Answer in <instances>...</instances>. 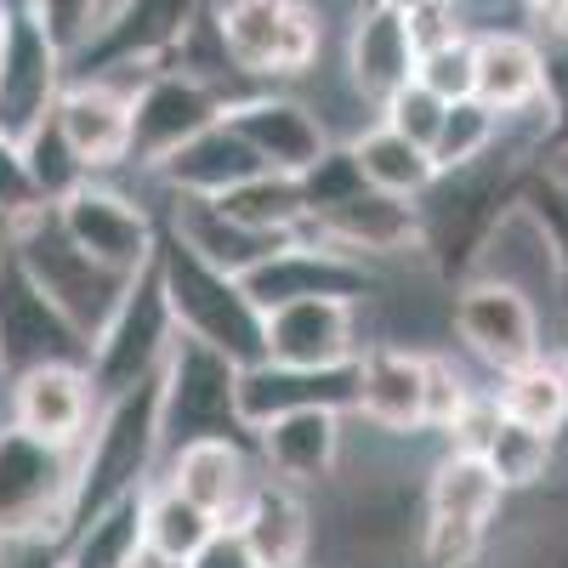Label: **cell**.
<instances>
[{
	"instance_id": "6da1fadb",
	"label": "cell",
	"mask_w": 568,
	"mask_h": 568,
	"mask_svg": "<svg viewBox=\"0 0 568 568\" xmlns=\"http://www.w3.org/2000/svg\"><path fill=\"white\" fill-rule=\"evenodd\" d=\"M154 267H160V284H165L176 336L205 342L211 353H222L227 364H240V369L267 358V313L245 296V284L233 273L200 262L171 227H160Z\"/></svg>"
},
{
	"instance_id": "7a4b0ae2",
	"label": "cell",
	"mask_w": 568,
	"mask_h": 568,
	"mask_svg": "<svg viewBox=\"0 0 568 568\" xmlns=\"http://www.w3.org/2000/svg\"><path fill=\"white\" fill-rule=\"evenodd\" d=\"M160 466V375L120 398H109L80 438L74 455V500H69V535L91 524L103 506L142 495L149 471Z\"/></svg>"
},
{
	"instance_id": "3957f363",
	"label": "cell",
	"mask_w": 568,
	"mask_h": 568,
	"mask_svg": "<svg viewBox=\"0 0 568 568\" xmlns=\"http://www.w3.org/2000/svg\"><path fill=\"white\" fill-rule=\"evenodd\" d=\"M517 200V165L506 154H484L478 165L460 171H438L433 187L415 200L420 216V251L444 278H466L478 245L489 240V227L500 222V211Z\"/></svg>"
},
{
	"instance_id": "277c9868",
	"label": "cell",
	"mask_w": 568,
	"mask_h": 568,
	"mask_svg": "<svg viewBox=\"0 0 568 568\" xmlns=\"http://www.w3.org/2000/svg\"><path fill=\"white\" fill-rule=\"evenodd\" d=\"M200 438H233L256 449L251 426L240 420V364H227L205 342L176 336L160 369V460Z\"/></svg>"
},
{
	"instance_id": "5b68a950",
	"label": "cell",
	"mask_w": 568,
	"mask_h": 568,
	"mask_svg": "<svg viewBox=\"0 0 568 568\" xmlns=\"http://www.w3.org/2000/svg\"><path fill=\"white\" fill-rule=\"evenodd\" d=\"M171 347H176V318H171V302H165L160 267L149 262L125 284V296L114 302L109 324L91 336V387H98V404L154 382L171 358Z\"/></svg>"
},
{
	"instance_id": "8992f818",
	"label": "cell",
	"mask_w": 568,
	"mask_h": 568,
	"mask_svg": "<svg viewBox=\"0 0 568 568\" xmlns=\"http://www.w3.org/2000/svg\"><path fill=\"white\" fill-rule=\"evenodd\" d=\"M12 256L23 262V273L40 284L45 296H52L85 336H98V329L109 324L114 302L125 296V284L136 278H120L109 267H98L85 251H74V240L63 233L58 211L52 205H34L18 216V233H12Z\"/></svg>"
},
{
	"instance_id": "52a82bcc",
	"label": "cell",
	"mask_w": 568,
	"mask_h": 568,
	"mask_svg": "<svg viewBox=\"0 0 568 568\" xmlns=\"http://www.w3.org/2000/svg\"><path fill=\"white\" fill-rule=\"evenodd\" d=\"M74 455L80 449H58L18 433L12 420L0 426V540H23V535L69 540Z\"/></svg>"
},
{
	"instance_id": "ba28073f",
	"label": "cell",
	"mask_w": 568,
	"mask_h": 568,
	"mask_svg": "<svg viewBox=\"0 0 568 568\" xmlns=\"http://www.w3.org/2000/svg\"><path fill=\"white\" fill-rule=\"evenodd\" d=\"M211 0H103L91 40L69 58L74 74H120V69H160L176 45L194 34Z\"/></svg>"
},
{
	"instance_id": "9c48e42d",
	"label": "cell",
	"mask_w": 568,
	"mask_h": 568,
	"mask_svg": "<svg viewBox=\"0 0 568 568\" xmlns=\"http://www.w3.org/2000/svg\"><path fill=\"white\" fill-rule=\"evenodd\" d=\"M40 364H80L91 369V336L40 291L23 273V262L12 256L0 267V375L18 382V375L40 369Z\"/></svg>"
},
{
	"instance_id": "30bf717a",
	"label": "cell",
	"mask_w": 568,
	"mask_h": 568,
	"mask_svg": "<svg viewBox=\"0 0 568 568\" xmlns=\"http://www.w3.org/2000/svg\"><path fill=\"white\" fill-rule=\"evenodd\" d=\"M227 63L251 80L302 74L318 58V18L307 0H227L216 12Z\"/></svg>"
},
{
	"instance_id": "8fae6325",
	"label": "cell",
	"mask_w": 568,
	"mask_h": 568,
	"mask_svg": "<svg viewBox=\"0 0 568 568\" xmlns=\"http://www.w3.org/2000/svg\"><path fill=\"white\" fill-rule=\"evenodd\" d=\"M227 91L187 74V69H149L131 91V165H160L171 160L182 142H194L205 125L227 114Z\"/></svg>"
},
{
	"instance_id": "7c38bea8",
	"label": "cell",
	"mask_w": 568,
	"mask_h": 568,
	"mask_svg": "<svg viewBox=\"0 0 568 568\" xmlns=\"http://www.w3.org/2000/svg\"><path fill=\"white\" fill-rule=\"evenodd\" d=\"M63 85H69V58L58 52V40L29 12L12 7L7 58H0V142L23 149V142L52 120Z\"/></svg>"
},
{
	"instance_id": "4fadbf2b",
	"label": "cell",
	"mask_w": 568,
	"mask_h": 568,
	"mask_svg": "<svg viewBox=\"0 0 568 568\" xmlns=\"http://www.w3.org/2000/svg\"><path fill=\"white\" fill-rule=\"evenodd\" d=\"M245 296L273 313V307H291V302H313V296H342V302H364L382 291V278L364 256H347L336 245H278L267 262H256L245 278Z\"/></svg>"
},
{
	"instance_id": "5bb4252c",
	"label": "cell",
	"mask_w": 568,
	"mask_h": 568,
	"mask_svg": "<svg viewBox=\"0 0 568 568\" xmlns=\"http://www.w3.org/2000/svg\"><path fill=\"white\" fill-rule=\"evenodd\" d=\"M52 211H58L63 233L74 240V251H85L98 267L131 278V273H142V267L154 262V245H160L154 216L142 211V205H131L125 194H114V187L80 182L74 194L63 205H52Z\"/></svg>"
},
{
	"instance_id": "9a60e30c",
	"label": "cell",
	"mask_w": 568,
	"mask_h": 568,
	"mask_svg": "<svg viewBox=\"0 0 568 568\" xmlns=\"http://www.w3.org/2000/svg\"><path fill=\"white\" fill-rule=\"evenodd\" d=\"M455 336L489 369L511 375L540 358V307L489 278H460L455 291Z\"/></svg>"
},
{
	"instance_id": "2e32d148",
	"label": "cell",
	"mask_w": 568,
	"mask_h": 568,
	"mask_svg": "<svg viewBox=\"0 0 568 568\" xmlns=\"http://www.w3.org/2000/svg\"><path fill=\"white\" fill-rule=\"evenodd\" d=\"M358 404V358L353 364H324V369H307V364H251L240 369V420L251 426H267L278 415H296V409H336L347 415Z\"/></svg>"
},
{
	"instance_id": "e0dca14e",
	"label": "cell",
	"mask_w": 568,
	"mask_h": 568,
	"mask_svg": "<svg viewBox=\"0 0 568 568\" xmlns=\"http://www.w3.org/2000/svg\"><path fill=\"white\" fill-rule=\"evenodd\" d=\"M131 91L136 85H120L114 74H74L52 109V125L91 176L131 154Z\"/></svg>"
},
{
	"instance_id": "ac0fdd59",
	"label": "cell",
	"mask_w": 568,
	"mask_h": 568,
	"mask_svg": "<svg viewBox=\"0 0 568 568\" xmlns=\"http://www.w3.org/2000/svg\"><path fill=\"white\" fill-rule=\"evenodd\" d=\"M165 484L176 495H187L200 511L216 517V529H240V517L262 484L256 471V449L233 444V438H200L182 444L176 455H165Z\"/></svg>"
},
{
	"instance_id": "d6986e66",
	"label": "cell",
	"mask_w": 568,
	"mask_h": 568,
	"mask_svg": "<svg viewBox=\"0 0 568 568\" xmlns=\"http://www.w3.org/2000/svg\"><path fill=\"white\" fill-rule=\"evenodd\" d=\"M466 278H489V284H506V291L529 296L540 307V291L546 296H562V267H557V251H551V233L540 227V216L511 200L500 211V222L489 227V240L471 256Z\"/></svg>"
},
{
	"instance_id": "ffe728a7",
	"label": "cell",
	"mask_w": 568,
	"mask_h": 568,
	"mask_svg": "<svg viewBox=\"0 0 568 568\" xmlns=\"http://www.w3.org/2000/svg\"><path fill=\"white\" fill-rule=\"evenodd\" d=\"M91 420H98V387L80 364H40L12 382V426L40 444L80 449Z\"/></svg>"
},
{
	"instance_id": "44dd1931",
	"label": "cell",
	"mask_w": 568,
	"mask_h": 568,
	"mask_svg": "<svg viewBox=\"0 0 568 568\" xmlns=\"http://www.w3.org/2000/svg\"><path fill=\"white\" fill-rule=\"evenodd\" d=\"M227 125L240 131L256 160L278 176H302L318 165V154L329 149V136L324 125L313 120L307 103L296 98H273V91H256V98H233L227 103Z\"/></svg>"
},
{
	"instance_id": "7402d4cb",
	"label": "cell",
	"mask_w": 568,
	"mask_h": 568,
	"mask_svg": "<svg viewBox=\"0 0 568 568\" xmlns=\"http://www.w3.org/2000/svg\"><path fill=\"white\" fill-rule=\"evenodd\" d=\"M267 358L273 364H353L358 358V302L313 296L267 313Z\"/></svg>"
},
{
	"instance_id": "603a6c76",
	"label": "cell",
	"mask_w": 568,
	"mask_h": 568,
	"mask_svg": "<svg viewBox=\"0 0 568 568\" xmlns=\"http://www.w3.org/2000/svg\"><path fill=\"white\" fill-rule=\"evenodd\" d=\"M375 433H426V353L409 347H369L358 353V404Z\"/></svg>"
},
{
	"instance_id": "cb8c5ba5",
	"label": "cell",
	"mask_w": 568,
	"mask_h": 568,
	"mask_svg": "<svg viewBox=\"0 0 568 568\" xmlns=\"http://www.w3.org/2000/svg\"><path fill=\"white\" fill-rule=\"evenodd\" d=\"M471 58H478V85L471 98L484 109H495L500 120L529 114L546 103V52L517 34V29H478L471 34Z\"/></svg>"
},
{
	"instance_id": "d4e9b609",
	"label": "cell",
	"mask_w": 568,
	"mask_h": 568,
	"mask_svg": "<svg viewBox=\"0 0 568 568\" xmlns=\"http://www.w3.org/2000/svg\"><path fill=\"white\" fill-rule=\"evenodd\" d=\"M256 460L278 484H324L342 460V415L336 409H296L256 426Z\"/></svg>"
},
{
	"instance_id": "484cf974",
	"label": "cell",
	"mask_w": 568,
	"mask_h": 568,
	"mask_svg": "<svg viewBox=\"0 0 568 568\" xmlns=\"http://www.w3.org/2000/svg\"><path fill=\"white\" fill-rule=\"evenodd\" d=\"M324 245H336L347 256H393V251H409L420 240V216H415V200H398V194H382V187H358L342 205H329L313 216Z\"/></svg>"
},
{
	"instance_id": "4316f807",
	"label": "cell",
	"mask_w": 568,
	"mask_h": 568,
	"mask_svg": "<svg viewBox=\"0 0 568 568\" xmlns=\"http://www.w3.org/2000/svg\"><path fill=\"white\" fill-rule=\"evenodd\" d=\"M154 171H160V182L171 187V194H182V200H222L227 187L262 176L267 165L256 160V149H251V142L233 131L227 114H222V120L205 125L194 142H182L171 160H160Z\"/></svg>"
},
{
	"instance_id": "83f0119b",
	"label": "cell",
	"mask_w": 568,
	"mask_h": 568,
	"mask_svg": "<svg viewBox=\"0 0 568 568\" xmlns=\"http://www.w3.org/2000/svg\"><path fill=\"white\" fill-rule=\"evenodd\" d=\"M347 74L375 103H387L398 85L415 80V40H409V18L398 7L369 0L358 12V23L347 34Z\"/></svg>"
},
{
	"instance_id": "f1b7e54d",
	"label": "cell",
	"mask_w": 568,
	"mask_h": 568,
	"mask_svg": "<svg viewBox=\"0 0 568 568\" xmlns=\"http://www.w3.org/2000/svg\"><path fill=\"white\" fill-rule=\"evenodd\" d=\"M240 535L256 557V568H307L313 551V511L296 484H278L262 471V484L240 517Z\"/></svg>"
},
{
	"instance_id": "f546056e",
	"label": "cell",
	"mask_w": 568,
	"mask_h": 568,
	"mask_svg": "<svg viewBox=\"0 0 568 568\" xmlns=\"http://www.w3.org/2000/svg\"><path fill=\"white\" fill-rule=\"evenodd\" d=\"M171 233L200 262H211V267H222L233 278H245L278 245H291V240H273V233H256L245 222H233L227 211H216V200H182V194H176V211H171Z\"/></svg>"
},
{
	"instance_id": "4dcf8cb0",
	"label": "cell",
	"mask_w": 568,
	"mask_h": 568,
	"mask_svg": "<svg viewBox=\"0 0 568 568\" xmlns=\"http://www.w3.org/2000/svg\"><path fill=\"white\" fill-rule=\"evenodd\" d=\"M506 506V484L495 466L471 449H449L433 471H426V517H455V524L489 529Z\"/></svg>"
},
{
	"instance_id": "1f68e13d",
	"label": "cell",
	"mask_w": 568,
	"mask_h": 568,
	"mask_svg": "<svg viewBox=\"0 0 568 568\" xmlns=\"http://www.w3.org/2000/svg\"><path fill=\"white\" fill-rule=\"evenodd\" d=\"M347 149H353V160H358V176H364L369 187H382V194H398V200H420L426 187H433V176H438L433 154L415 149V142L398 136L393 125H375V131L353 136Z\"/></svg>"
},
{
	"instance_id": "d6a6232c",
	"label": "cell",
	"mask_w": 568,
	"mask_h": 568,
	"mask_svg": "<svg viewBox=\"0 0 568 568\" xmlns=\"http://www.w3.org/2000/svg\"><path fill=\"white\" fill-rule=\"evenodd\" d=\"M495 398H500V415H506V420L557 438L562 426H568V369L551 364V358H535V364H524V369L500 375Z\"/></svg>"
},
{
	"instance_id": "836d02e7",
	"label": "cell",
	"mask_w": 568,
	"mask_h": 568,
	"mask_svg": "<svg viewBox=\"0 0 568 568\" xmlns=\"http://www.w3.org/2000/svg\"><path fill=\"white\" fill-rule=\"evenodd\" d=\"M216 211H227L233 222H245L256 233H273V240H296V227L307 222V200H302V176H278L262 171L240 187H227L216 200Z\"/></svg>"
},
{
	"instance_id": "e575fe53",
	"label": "cell",
	"mask_w": 568,
	"mask_h": 568,
	"mask_svg": "<svg viewBox=\"0 0 568 568\" xmlns=\"http://www.w3.org/2000/svg\"><path fill=\"white\" fill-rule=\"evenodd\" d=\"M136 546H142V495H125L69 535V568H131Z\"/></svg>"
},
{
	"instance_id": "d590c367",
	"label": "cell",
	"mask_w": 568,
	"mask_h": 568,
	"mask_svg": "<svg viewBox=\"0 0 568 568\" xmlns=\"http://www.w3.org/2000/svg\"><path fill=\"white\" fill-rule=\"evenodd\" d=\"M216 535V517L200 511L187 495H176L171 484L142 489V540L171 551V557H194L205 540Z\"/></svg>"
},
{
	"instance_id": "8d00e7d4",
	"label": "cell",
	"mask_w": 568,
	"mask_h": 568,
	"mask_svg": "<svg viewBox=\"0 0 568 568\" xmlns=\"http://www.w3.org/2000/svg\"><path fill=\"white\" fill-rule=\"evenodd\" d=\"M484 460L495 466V478L511 489H540L551 478V460H557V438L546 433H529V426H517V420H500L495 426V438L484 449Z\"/></svg>"
},
{
	"instance_id": "74e56055",
	"label": "cell",
	"mask_w": 568,
	"mask_h": 568,
	"mask_svg": "<svg viewBox=\"0 0 568 568\" xmlns=\"http://www.w3.org/2000/svg\"><path fill=\"white\" fill-rule=\"evenodd\" d=\"M18 154H23V171H29V182H34V200H40V205H63L80 182H91V171L74 160V149L63 142V131H58L52 120H45Z\"/></svg>"
},
{
	"instance_id": "f35d334b",
	"label": "cell",
	"mask_w": 568,
	"mask_h": 568,
	"mask_svg": "<svg viewBox=\"0 0 568 568\" xmlns=\"http://www.w3.org/2000/svg\"><path fill=\"white\" fill-rule=\"evenodd\" d=\"M495 131H500V114L484 109L478 98L449 103V114H444V125H438V142H433V165H438V171L478 165L484 154H495Z\"/></svg>"
},
{
	"instance_id": "ab89813d",
	"label": "cell",
	"mask_w": 568,
	"mask_h": 568,
	"mask_svg": "<svg viewBox=\"0 0 568 568\" xmlns=\"http://www.w3.org/2000/svg\"><path fill=\"white\" fill-rule=\"evenodd\" d=\"M415 80L433 91L444 103H466L471 85H478V58H471V34L449 40V45H433V52L415 58Z\"/></svg>"
},
{
	"instance_id": "60d3db41",
	"label": "cell",
	"mask_w": 568,
	"mask_h": 568,
	"mask_svg": "<svg viewBox=\"0 0 568 568\" xmlns=\"http://www.w3.org/2000/svg\"><path fill=\"white\" fill-rule=\"evenodd\" d=\"M415 551L426 568H478V557L489 551V529L455 524V517H426Z\"/></svg>"
},
{
	"instance_id": "b9f144b4",
	"label": "cell",
	"mask_w": 568,
	"mask_h": 568,
	"mask_svg": "<svg viewBox=\"0 0 568 568\" xmlns=\"http://www.w3.org/2000/svg\"><path fill=\"white\" fill-rule=\"evenodd\" d=\"M444 114H449V103H444V98H433V91H426L420 80L398 85L393 98L382 103V125H393L398 136H409L415 149H426V154H433V142H438Z\"/></svg>"
},
{
	"instance_id": "7bdbcfd3",
	"label": "cell",
	"mask_w": 568,
	"mask_h": 568,
	"mask_svg": "<svg viewBox=\"0 0 568 568\" xmlns=\"http://www.w3.org/2000/svg\"><path fill=\"white\" fill-rule=\"evenodd\" d=\"M18 12H29L45 34L58 40V52L74 58L91 40V29H98V18H103V0H18Z\"/></svg>"
},
{
	"instance_id": "ee69618b",
	"label": "cell",
	"mask_w": 568,
	"mask_h": 568,
	"mask_svg": "<svg viewBox=\"0 0 568 568\" xmlns=\"http://www.w3.org/2000/svg\"><path fill=\"white\" fill-rule=\"evenodd\" d=\"M517 200H524L540 216V227L551 233V251H557V267H562V302H568V187L557 176L535 171V176L517 182Z\"/></svg>"
},
{
	"instance_id": "f6af8a7d",
	"label": "cell",
	"mask_w": 568,
	"mask_h": 568,
	"mask_svg": "<svg viewBox=\"0 0 568 568\" xmlns=\"http://www.w3.org/2000/svg\"><path fill=\"white\" fill-rule=\"evenodd\" d=\"M364 176H358V160L353 149H324L313 171H302V200H307V222L329 205H342L347 194H358Z\"/></svg>"
},
{
	"instance_id": "bcb514c9",
	"label": "cell",
	"mask_w": 568,
	"mask_h": 568,
	"mask_svg": "<svg viewBox=\"0 0 568 568\" xmlns=\"http://www.w3.org/2000/svg\"><path fill=\"white\" fill-rule=\"evenodd\" d=\"M471 387L455 375L449 358H426V433H449L455 415L466 409Z\"/></svg>"
},
{
	"instance_id": "7dc6e473",
	"label": "cell",
	"mask_w": 568,
	"mask_h": 568,
	"mask_svg": "<svg viewBox=\"0 0 568 568\" xmlns=\"http://www.w3.org/2000/svg\"><path fill=\"white\" fill-rule=\"evenodd\" d=\"M546 52V109H551V149H568V29L551 34Z\"/></svg>"
},
{
	"instance_id": "c3c4849f",
	"label": "cell",
	"mask_w": 568,
	"mask_h": 568,
	"mask_svg": "<svg viewBox=\"0 0 568 568\" xmlns=\"http://www.w3.org/2000/svg\"><path fill=\"white\" fill-rule=\"evenodd\" d=\"M0 568H69V540L63 535L0 540Z\"/></svg>"
},
{
	"instance_id": "681fc988",
	"label": "cell",
	"mask_w": 568,
	"mask_h": 568,
	"mask_svg": "<svg viewBox=\"0 0 568 568\" xmlns=\"http://www.w3.org/2000/svg\"><path fill=\"white\" fill-rule=\"evenodd\" d=\"M34 205H40V200H34L29 171H23V154L12 149V142H0V211L23 216V211H34Z\"/></svg>"
},
{
	"instance_id": "f907efd6",
	"label": "cell",
	"mask_w": 568,
	"mask_h": 568,
	"mask_svg": "<svg viewBox=\"0 0 568 568\" xmlns=\"http://www.w3.org/2000/svg\"><path fill=\"white\" fill-rule=\"evenodd\" d=\"M187 568H256V557H251L240 529H216L194 557H187Z\"/></svg>"
},
{
	"instance_id": "816d5d0a",
	"label": "cell",
	"mask_w": 568,
	"mask_h": 568,
	"mask_svg": "<svg viewBox=\"0 0 568 568\" xmlns=\"http://www.w3.org/2000/svg\"><path fill=\"white\" fill-rule=\"evenodd\" d=\"M131 568H187V557H171V551H160V546L142 540L136 557H131Z\"/></svg>"
},
{
	"instance_id": "f5cc1de1",
	"label": "cell",
	"mask_w": 568,
	"mask_h": 568,
	"mask_svg": "<svg viewBox=\"0 0 568 568\" xmlns=\"http://www.w3.org/2000/svg\"><path fill=\"white\" fill-rule=\"evenodd\" d=\"M12 233H18V216H7V211H0V267L12 262Z\"/></svg>"
},
{
	"instance_id": "db71d44e",
	"label": "cell",
	"mask_w": 568,
	"mask_h": 568,
	"mask_svg": "<svg viewBox=\"0 0 568 568\" xmlns=\"http://www.w3.org/2000/svg\"><path fill=\"white\" fill-rule=\"evenodd\" d=\"M7 34H12V7L0 0V58H7Z\"/></svg>"
},
{
	"instance_id": "11a10c76",
	"label": "cell",
	"mask_w": 568,
	"mask_h": 568,
	"mask_svg": "<svg viewBox=\"0 0 568 568\" xmlns=\"http://www.w3.org/2000/svg\"><path fill=\"white\" fill-rule=\"evenodd\" d=\"M387 7H398V12H415V7H438V0H387Z\"/></svg>"
},
{
	"instance_id": "9f6ffc18",
	"label": "cell",
	"mask_w": 568,
	"mask_h": 568,
	"mask_svg": "<svg viewBox=\"0 0 568 568\" xmlns=\"http://www.w3.org/2000/svg\"><path fill=\"white\" fill-rule=\"evenodd\" d=\"M562 369H568V324H562Z\"/></svg>"
}]
</instances>
